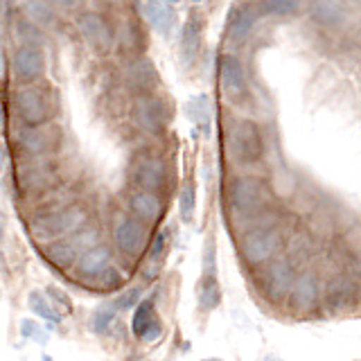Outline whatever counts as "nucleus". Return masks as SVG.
Segmentation results:
<instances>
[{
  "mask_svg": "<svg viewBox=\"0 0 361 361\" xmlns=\"http://www.w3.org/2000/svg\"><path fill=\"white\" fill-rule=\"evenodd\" d=\"M16 111L18 118L27 127H43L54 116V99L48 88L30 84L16 93Z\"/></svg>",
  "mask_w": 361,
  "mask_h": 361,
  "instance_id": "f257e3e1",
  "label": "nucleus"
},
{
  "mask_svg": "<svg viewBox=\"0 0 361 361\" xmlns=\"http://www.w3.org/2000/svg\"><path fill=\"white\" fill-rule=\"evenodd\" d=\"M228 152L237 163L251 165L259 161L264 152L262 133L251 120H235L228 129Z\"/></svg>",
  "mask_w": 361,
  "mask_h": 361,
  "instance_id": "f03ea898",
  "label": "nucleus"
},
{
  "mask_svg": "<svg viewBox=\"0 0 361 361\" xmlns=\"http://www.w3.org/2000/svg\"><path fill=\"white\" fill-rule=\"evenodd\" d=\"M278 248H280V233L271 224H259L244 235L242 255L251 267H259L269 262V259H274Z\"/></svg>",
  "mask_w": 361,
  "mask_h": 361,
  "instance_id": "7ed1b4c3",
  "label": "nucleus"
},
{
  "mask_svg": "<svg viewBox=\"0 0 361 361\" xmlns=\"http://www.w3.org/2000/svg\"><path fill=\"white\" fill-rule=\"evenodd\" d=\"M84 219H86V212L82 208L71 206L59 212L43 214L41 219H37L30 226V231H32V235L43 237V240H56V237H63L71 231H75Z\"/></svg>",
  "mask_w": 361,
  "mask_h": 361,
  "instance_id": "20e7f679",
  "label": "nucleus"
},
{
  "mask_svg": "<svg viewBox=\"0 0 361 361\" xmlns=\"http://www.w3.org/2000/svg\"><path fill=\"white\" fill-rule=\"evenodd\" d=\"M77 27L82 32L84 41L99 54H106L116 43V32H113L109 18L104 14H97V11H84L77 18Z\"/></svg>",
  "mask_w": 361,
  "mask_h": 361,
  "instance_id": "39448f33",
  "label": "nucleus"
},
{
  "mask_svg": "<svg viewBox=\"0 0 361 361\" xmlns=\"http://www.w3.org/2000/svg\"><path fill=\"white\" fill-rule=\"evenodd\" d=\"M133 120L135 124L152 135H161L167 129L169 111L165 106V102L156 95H140L133 104Z\"/></svg>",
  "mask_w": 361,
  "mask_h": 361,
  "instance_id": "423d86ee",
  "label": "nucleus"
},
{
  "mask_svg": "<svg viewBox=\"0 0 361 361\" xmlns=\"http://www.w3.org/2000/svg\"><path fill=\"white\" fill-rule=\"evenodd\" d=\"M11 73L20 84H37L45 75V54L41 48H32V45H20L11 56Z\"/></svg>",
  "mask_w": 361,
  "mask_h": 361,
  "instance_id": "0eeeda50",
  "label": "nucleus"
},
{
  "mask_svg": "<svg viewBox=\"0 0 361 361\" xmlns=\"http://www.w3.org/2000/svg\"><path fill=\"white\" fill-rule=\"evenodd\" d=\"M228 201L237 212H255L264 203L262 183L255 176H240L231 183Z\"/></svg>",
  "mask_w": 361,
  "mask_h": 361,
  "instance_id": "6e6552de",
  "label": "nucleus"
},
{
  "mask_svg": "<svg viewBox=\"0 0 361 361\" xmlns=\"http://www.w3.org/2000/svg\"><path fill=\"white\" fill-rule=\"evenodd\" d=\"M133 183L142 192L156 195L167 185V165L158 156H145L133 165Z\"/></svg>",
  "mask_w": 361,
  "mask_h": 361,
  "instance_id": "1a4fd4ad",
  "label": "nucleus"
},
{
  "mask_svg": "<svg viewBox=\"0 0 361 361\" xmlns=\"http://www.w3.org/2000/svg\"><path fill=\"white\" fill-rule=\"evenodd\" d=\"M95 237L97 235L93 231H86V233H79L77 237H73V240H56L48 246V257L59 267L75 264V257L86 253L88 248H93Z\"/></svg>",
  "mask_w": 361,
  "mask_h": 361,
  "instance_id": "9d476101",
  "label": "nucleus"
},
{
  "mask_svg": "<svg viewBox=\"0 0 361 361\" xmlns=\"http://www.w3.org/2000/svg\"><path fill=\"white\" fill-rule=\"evenodd\" d=\"M293 280H296V274H293V267L287 257H276L271 262L267 276H264V289L274 300L289 296Z\"/></svg>",
  "mask_w": 361,
  "mask_h": 361,
  "instance_id": "9b49d317",
  "label": "nucleus"
},
{
  "mask_svg": "<svg viewBox=\"0 0 361 361\" xmlns=\"http://www.w3.org/2000/svg\"><path fill=\"white\" fill-rule=\"evenodd\" d=\"M310 18L323 30H338L348 23V7L338 0H312Z\"/></svg>",
  "mask_w": 361,
  "mask_h": 361,
  "instance_id": "f8f14e48",
  "label": "nucleus"
},
{
  "mask_svg": "<svg viewBox=\"0 0 361 361\" xmlns=\"http://www.w3.org/2000/svg\"><path fill=\"white\" fill-rule=\"evenodd\" d=\"M20 145L30 156L43 158L52 149H56V145H59V131L54 127H48V124H43V127H30L20 135Z\"/></svg>",
  "mask_w": 361,
  "mask_h": 361,
  "instance_id": "ddd939ff",
  "label": "nucleus"
},
{
  "mask_svg": "<svg viewBox=\"0 0 361 361\" xmlns=\"http://www.w3.org/2000/svg\"><path fill=\"white\" fill-rule=\"evenodd\" d=\"M147 242V228L135 219H122L116 228V246L122 255H138Z\"/></svg>",
  "mask_w": 361,
  "mask_h": 361,
  "instance_id": "4468645a",
  "label": "nucleus"
},
{
  "mask_svg": "<svg viewBox=\"0 0 361 361\" xmlns=\"http://www.w3.org/2000/svg\"><path fill=\"white\" fill-rule=\"evenodd\" d=\"M219 71H221V86H224L226 97H231V99L244 97L246 95V73H244L242 61L233 54H226L221 59Z\"/></svg>",
  "mask_w": 361,
  "mask_h": 361,
  "instance_id": "2eb2a0df",
  "label": "nucleus"
},
{
  "mask_svg": "<svg viewBox=\"0 0 361 361\" xmlns=\"http://www.w3.org/2000/svg\"><path fill=\"white\" fill-rule=\"evenodd\" d=\"M259 20L257 11L253 5H240L231 11L228 16V25H226V32H228L231 41H246L251 37V32L255 27V23Z\"/></svg>",
  "mask_w": 361,
  "mask_h": 361,
  "instance_id": "dca6fc26",
  "label": "nucleus"
},
{
  "mask_svg": "<svg viewBox=\"0 0 361 361\" xmlns=\"http://www.w3.org/2000/svg\"><path fill=\"white\" fill-rule=\"evenodd\" d=\"M289 296H291V302L296 310H300V312L314 310L316 305H319V285H316V278L312 274L296 276Z\"/></svg>",
  "mask_w": 361,
  "mask_h": 361,
  "instance_id": "f3484780",
  "label": "nucleus"
},
{
  "mask_svg": "<svg viewBox=\"0 0 361 361\" xmlns=\"http://www.w3.org/2000/svg\"><path fill=\"white\" fill-rule=\"evenodd\" d=\"M127 84L135 90L138 95H149L158 86V73L149 59H138L129 66L127 71Z\"/></svg>",
  "mask_w": 361,
  "mask_h": 361,
  "instance_id": "a211bd4d",
  "label": "nucleus"
},
{
  "mask_svg": "<svg viewBox=\"0 0 361 361\" xmlns=\"http://www.w3.org/2000/svg\"><path fill=\"white\" fill-rule=\"evenodd\" d=\"M145 16L158 34H163V37L172 34L174 23H176V11L172 5H167L165 0H147Z\"/></svg>",
  "mask_w": 361,
  "mask_h": 361,
  "instance_id": "6ab92c4d",
  "label": "nucleus"
},
{
  "mask_svg": "<svg viewBox=\"0 0 361 361\" xmlns=\"http://www.w3.org/2000/svg\"><path fill=\"white\" fill-rule=\"evenodd\" d=\"M201 34H203V23L192 16L183 30H180V43H178V50H180V61L185 66H190L192 61L199 56V50H201Z\"/></svg>",
  "mask_w": 361,
  "mask_h": 361,
  "instance_id": "aec40b11",
  "label": "nucleus"
},
{
  "mask_svg": "<svg viewBox=\"0 0 361 361\" xmlns=\"http://www.w3.org/2000/svg\"><path fill=\"white\" fill-rule=\"evenodd\" d=\"M109 259H111V251L106 246H93L77 257L75 269H77V274H82V276H97L102 269L109 267Z\"/></svg>",
  "mask_w": 361,
  "mask_h": 361,
  "instance_id": "412c9836",
  "label": "nucleus"
},
{
  "mask_svg": "<svg viewBox=\"0 0 361 361\" xmlns=\"http://www.w3.org/2000/svg\"><path fill=\"white\" fill-rule=\"evenodd\" d=\"M23 18L30 20L39 30L56 25V11L45 0H25L23 3Z\"/></svg>",
  "mask_w": 361,
  "mask_h": 361,
  "instance_id": "4be33fe9",
  "label": "nucleus"
},
{
  "mask_svg": "<svg viewBox=\"0 0 361 361\" xmlns=\"http://www.w3.org/2000/svg\"><path fill=\"white\" fill-rule=\"evenodd\" d=\"M129 208L140 221H156L158 214H161V201H158L156 195H149V192L138 190L135 195H131Z\"/></svg>",
  "mask_w": 361,
  "mask_h": 361,
  "instance_id": "5701e85b",
  "label": "nucleus"
},
{
  "mask_svg": "<svg viewBox=\"0 0 361 361\" xmlns=\"http://www.w3.org/2000/svg\"><path fill=\"white\" fill-rule=\"evenodd\" d=\"M257 16H267V18H287V16H296L300 7H302V0H257L253 5Z\"/></svg>",
  "mask_w": 361,
  "mask_h": 361,
  "instance_id": "b1692460",
  "label": "nucleus"
},
{
  "mask_svg": "<svg viewBox=\"0 0 361 361\" xmlns=\"http://www.w3.org/2000/svg\"><path fill=\"white\" fill-rule=\"evenodd\" d=\"M156 321H158V319H156V314H154V302H152V300H145V302L138 305V310H135V314H133L131 330H133L135 336L142 338L145 332L149 330V327H152Z\"/></svg>",
  "mask_w": 361,
  "mask_h": 361,
  "instance_id": "393cba45",
  "label": "nucleus"
},
{
  "mask_svg": "<svg viewBox=\"0 0 361 361\" xmlns=\"http://www.w3.org/2000/svg\"><path fill=\"white\" fill-rule=\"evenodd\" d=\"M50 183V172L43 165H30L25 172L20 174V185L25 192H39Z\"/></svg>",
  "mask_w": 361,
  "mask_h": 361,
  "instance_id": "a878e982",
  "label": "nucleus"
},
{
  "mask_svg": "<svg viewBox=\"0 0 361 361\" xmlns=\"http://www.w3.org/2000/svg\"><path fill=\"white\" fill-rule=\"evenodd\" d=\"M221 302V289L214 278H206L199 287V305L201 310H214Z\"/></svg>",
  "mask_w": 361,
  "mask_h": 361,
  "instance_id": "bb28decb",
  "label": "nucleus"
},
{
  "mask_svg": "<svg viewBox=\"0 0 361 361\" xmlns=\"http://www.w3.org/2000/svg\"><path fill=\"white\" fill-rule=\"evenodd\" d=\"M16 34H18V39H23V45L41 48V43H43V32H41L37 25H32L30 20L20 18V20L16 23Z\"/></svg>",
  "mask_w": 361,
  "mask_h": 361,
  "instance_id": "cd10ccee",
  "label": "nucleus"
},
{
  "mask_svg": "<svg viewBox=\"0 0 361 361\" xmlns=\"http://www.w3.org/2000/svg\"><path fill=\"white\" fill-rule=\"evenodd\" d=\"M190 111V118L195 120L201 127H208V120H210V99L206 95H197L195 99L188 104Z\"/></svg>",
  "mask_w": 361,
  "mask_h": 361,
  "instance_id": "c85d7f7f",
  "label": "nucleus"
},
{
  "mask_svg": "<svg viewBox=\"0 0 361 361\" xmlns=\"http://www.w3.org/2000/svg\"><path fill=\"white\" fill-rule=\"evenodd\" d=\"M27 305H30V310L34 314H39L41 319H45V321H56V319H59V316L54 314L52 305L48 302V298H45L41 291H32L30 298H27Z\"/></svg>",
  "mask_w": 361,
  "mask_h": 361,
  "instance_id": "c756f323",
  "label": "nucleus"
},
{
  "mask_svg": "<svg viewBox=\"0 0 361 361\" xmlns=\"http://www.w3.org/2000/svg\"><path fill=\"white\" fill-rule=\"evenodd\" d=\"M116 307H104V310H97L93 316V330L97 334H106L111 330V325L116 323Z\"/></svg>",
  "mask_w": 361,
  "mask_h": 361,
  "instance_id": "7c9ffc66",
  "label": "nucleus"
},
{
  "mask_svg": "<svg viewBox=\"0 0 361 361\" xmlns=\"http://www.w3.org/2000/svg\"><path fill=\"white\" fill-rule=\"evenodd\" d=\"M195 185L185 183L183 192H180V217H183V221H192V217H195Z\"/></svg>",
  "mask_w": 361,
  "mask_h": 361,
  "instance_id": "2f4dec72",
  "label": "nucleus"
},
{
  "mask_svg": "<svg viewBox=\"0 0 361 361\" xmlns=\"http://www.w3.org/2000/svg\"><path fill=\"white\" fill-rule=\"evenodd\" d=\"M95 280H97V287L99 289H118L120 282H122V276H120L118 269L106 267V269H102L99 274L95 276Z\"/></svg>",
  "mask_w": 361,
  "mask_h": 361,
  "instance_id": "473e14b6",
  "label": "nucleus"
},
{
  "mask_svg": "<svg viewBox=\"0 0 361 361\" xmlns=\"http://www.w3.org/2000/svg\"><path fill=\"white\" fill-rule=\"evenodd\" d=\"M138 298H140V287H133L129 291H124L120 298H116L113 307H116V310H129V307H133L135 302H138Z\"/></svg>",
  "mask_w": 361,
  "mask_h": 361,
  "instance_id": "72a5a7b5",
  "label": "nucleus"
},
{
  "mask_svg": "<svg viewBox=\"0 0 361 361\" xmlns=\"http://www.w3.org/2000/svg\"><path fill=\"white\" fill-rule=\"evenodd\" d=\"M54 11H75V9H82L86 0H45Z\"/></svg>",
  "mask_w": 361,
  "mask_h": 361,
  "instance_id": "f704fd0d",
  "label": "nucleus"
},
{
  "mask_svg": "<svg viewBox=\"0 0 361 361\" xmlns=\"http://www.w3.org/2000/svg\"><path fill=\"white\" fill-rule=\"evenodd\" d=\"M206 278H214V244L212 240L206 244Z\"/></svg>",
  "mask_w": 361,
  "mask_h": 361,
  "instance_id": "c9c22d12",
  "label": "nucleus"
},
{
  "mask_svg": "<svg viewBox=\"0 0 361 361\" xmlns=\"http://www.w3.org/2000/svg\"><path fill=\"white\" fill-rule=\"evenodd\" d=\"M161 334H163V325H161V321H156L149 330L145 332V336H142V341H147V343H154V341H158L161 338Z\"/></svg>",
  "mask_w": 361,
  "mask_h": 361,
  "instance_id": "e433bc0d",
  "label": "nucleus"
},
{
  "mask_svg": "<svg viewBox=\"0 0 361 361\" xmlns=\"http://www.w3.org/2000/svg\"><path fill=\"white\" fill-rule=\"evenodd\" d=\"M163 251H165V233H161L156 237V242L152 246V259H161Z\"/></svg>",
  "mask_w": 361,
  "mask_h": 361,
  "instance_id": "4c0bfd02",
  "label": "nucleus"
},
{
  "mask_svg": "<svg viewBox=\"0 0 361 361\" xmlns=\"http://www.w3.org/2000/svg\"><path fill=\"white\" fill-rule=\"evenodd\" d=\"M48 291L52 293V300H54L56 305H61V307L66 310V314H68V310H71V300H68V298L63 296V291H59V289H54V287H50Z\"/></svg>",
  "mask_w": 361,
  "mask_h": 361,
  "instance_id": "58836bf2",
  "label": "nucleus"
},
{
  "mask_svg": "<svg viewBox=\"0 0 361 361\" xmlns=\"http://www.w3.org/2000/svg\"><path fill=\"white\" fill-rule=\"evenodd\" d=\"M5 161H7V152H5V147L0 145V172H3V167H5Z\"/></svg>",
  "mask_w": 361,
  "mask_h": 361,
  "instance_id": "ea45409f",
  "label": "nucleus"
},
{
  "mask_svg": "<svg viewBox=\"0 0 361 361\" xmlns=\"http://www.w3.org/2000/svg\"><path fill=\"white\" fill-rule=\"evenodd\" d=\"M97 5H104V7H111V5H116L118 0H95Z\"/></svg>",
  "mask_w": 361,
  "mask_h": 361,
  "instance_id": "a19ab883",
  "label": "nucleus"
},
{
  "mask_svg": "<svg viewBox=\"0 0 361 361\" xmlns=\"http://www.w3.org/2000/svg\"><path fill=\"white\" fill-rule=\"evenodd\" d=\"M3 228H5V217H3V212H0V235H3Z\"/></svg>",
  "mask_w": 361,
  "mask_h": 361,
  "instance_id": "79ce46f5",
  "label": "nucleus"
},
{
  "mask_svg": "<svg viewBox=\"0 0 361 361\" xmlns=\"http://www.w3.org/2000/svg\"><path fill=\"white\" fill-rule=\"evenodd\" d=\"M338 3H343V5H345V3H350V5H357L359 0H338Z\"/></svg>",
  "mask_w": 361,
  "mask_h": 361,
  "instance_id": "37998d69",
  "label": "nucleus"
},
{
  "mask_svg": "<svg viewBox=\"0 0 361 361\" xmlns=\"http://www.w3.org/2000/svg\"><path fill=\"white\" fill-rule=\"evenodd\" d=\"M167 5H176V3H180V0H165Z\"/></svg>",
  "mask_w": 361,
  "mask_h": 361,
  "instance_id": "c03bdc74",
  "label": "nucleus"
},
{
  "mask_svg": "<svg viewBox=\"0 0 361 361\" xmlns=\"http://www.w3.org/2000/svg\"><path fill=\"white\" fill-rule=\"evenodd\" d=\"M267 361H282V359H278V357H267Z\"/></svg>",
  "mask_w": 361,
  "mask_h": 361,
  "instance_id": "a18cd8bd",
  "label": "nucleus"
},
{
  "mask_svg": "<svg viewBox=\"0 0 361 361\" xmlns=\"http://www.w3.org/2000/svg\"><path fill=\"white\" fill-rule=\"evenodd\" d=\"M203 361H221V359H214V357H212V359H203Z\"/></svg>",
  "mask_w": 361,
  "mask_h": 361,
  "instance_id": "49530a36",
  "label": "nucleus"
},
{
  "mask_svg": "<svg viewBox=\"0 0 361 361\" xmlns=\"http://www.w3.org/2000/svg\"><path fill=\"white\" fill-rule=\"evenodd\" d=\"M192 3H203V0H192Z\"/></svg>",
  "mask_w": 361,
  "mask_h": 361,
  "instance_id": "de8ad7c7",
  "label": "nucleus"
}]
</instances>
